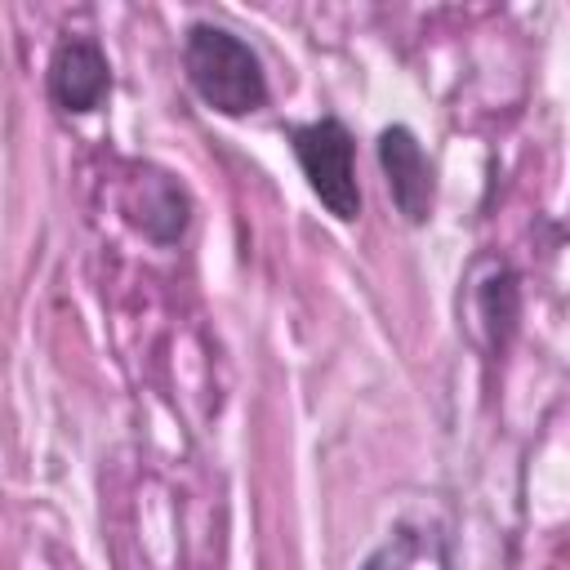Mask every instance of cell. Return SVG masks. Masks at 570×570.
I'll return each instance as SVG.
<instances>
[{
	"mask_svg": "<svg viewBox=\"0 0 570 570\" xmlns=\"http://www.w3.org/2000/svg\"><path fill=\"white\" fill-rule=\"evenodd\" d=\"M379 165L392 191V205L405 223H428L432 218V200H436V169L423 151V142L414 138V129L405 125H387L379 134Z\"/></svg>",
	"mask_w": 570,
	"mask_h": 570,
	"instance_id": "cell-5",
	"label": "cell"
},
{
	"mask_svg": "<svg viewBox=\"0 0 570 570\" xmlns=\"http://www.w3.org/2000/svg\"><path fill=\"white\" fill-rule=\"evenodd\" d=\"M463 312L472 325V338L485 347V356H503L517 321H521V285L508 258L499 254H476L463 276Z\"/></svg>",
	"mask_w": 570,
	"mask_h": 570,
	"instance_id": "cell-3",
	"label": "cell"
},
{
	"mask_svg": "<svg viewBox=\"0 0 570 570\" xmlns=\"http://www.w3.org/2000/svg\"><path fill=\"white\" fill-rule=\"evenodd\" d=\"M120 209H125L129 227H138L151 245H178L191 223V200H187L183 183L156 165H142L129 174V183L120 191Z\"/></svg>",
	"mask_w": 570,
	"mask_h": 570,
	"instance_id": "cell-4",
	"label": "cell"
},
{
	"mask_svg": "<svg viewBox=\"0 0 570 570\" xmlns=\"http://www.w3.org/2000/svg\"><path fill=\"white\" fill-rule=\"evenodd\" d=\"M289 151L312 187V196L338 218L356 223L361 218V183H356V142L343 120L321 116L307 125L289 129Z\"/></svg>",
	"mask_w": 570,
	"mask_h": 570,
	"instance_id": "cell-2",
	"label": "cell"
},
{
	"mask_svg": "<svg viewBox=\"0 0 570 570\" xmlns=\"http://www.w3.org/2000/svg\"><path fill=\"white\" fill-rule=\"evenodd\" d=\"M183 71L196 98L218 116H249L267 107V76L258 53L227 27L191 22L183 36Z\"/></svg>",
	"mask_w": 570,
	"mask_h": 570,
	"instance_id": "cell-1",
	"label": "cell"
},
{
	"mask_svg": "<svg viewBox=\"0 0 570 570\" xmlns=\"http://www.w3.org/2000/svg\"><path fill=\"white\" fill-rule=\"evenodd\" d=\"M49 98L67 111V116H85L94 111L107 89H111V67H107V53L98 49V40L89 36H67L53 53H49Z\"/></svg>",
	"mask_w": 570,
	"mask_h": 570,
	"instance_id": "cell-6",
	"label": "cell"
}]
</instances>
